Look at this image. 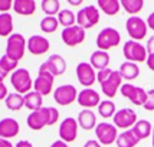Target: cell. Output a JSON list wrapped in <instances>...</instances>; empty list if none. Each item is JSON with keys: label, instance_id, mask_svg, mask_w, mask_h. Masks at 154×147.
Returning <instances> with one entry per match:
<instances>
[{"label": "cell", "instance_id": "cell-1", "mask_svg": "<svg viewBox=\"0 0 154 147\" xmlns=\"http://www.w3.org/2000/svg\"><path fill=\"white\" fill-rule=\"evenodd\" d=\"M59 120V111L55 107H42L27 115V127L33 131H39L46 126H54Z\"/></svg>", "mask_w": 154, "mask_h": 147}, {"label": "cell", "instance_id": "cell-2", "mask_svg": "<svg viewBox=\"0 0 154 147\" xmlns=\"http://www.w3.org/2000/svg\"><path fill=\"white\" fill-rule=\"evenodd\" d=\"M97 81L100 82L104 95L108 98H114L118 92V89H121V87H122V78H121L120 72L109 69V68L98 71Z\"/></svg>", "mask_w": 154, "mask_h": 147}, {"label": "cell", "instance_id": "cell-3", "mask_svg": "<svg viewBox=\"0 0 154 147\" xmlns=\"http://www.w3.org/2000/svg\"><path fill=\"white\" fill-rule=\"evenodd\" d=\"M10 82H12L14 91L22 95H26L33 88V81H32L30 72L26 68H17L13 74H10Z\"/></svg>", "mask_w": 154, "mask_h": 147}, {"label": "cell", "instance_id": "cell-4", "mask_svg": "<svg viewBox=\"0 0 154 147\" xmlns=\"http://www.w3.org/2000/svg\"><path fill=\"white\" fill-rule=\"evenodd\" d=\"M27 49V40L22 33H13L7 38L6 42V55L12 59L17 61L23 59L25 52Z\"/></svg>", "mask_w": 154, "mask_h": 147}, {"label": "cell", "instance_id": "cell-5", "mask_svg": "<svg viewBox=\"0 0 154 147\" xmlns=\"http://www.w3.org/2000/svg\"><path fill=\"white\" fill-rule=\"evenodd\" d=\"M122 54H124V58L128 61V62H134V64H138V62H146L148 56V52L144 45H141L140 42L137 40H127L122 46Z\"/></svg>", "mask_w": 154, "mask_h": 147}, {"label": "cell", "instance_id": "cell-6", "mask_svg": "<svg viewBox=\"0 0 154 147\" xmlns=\"http://www.w3.org/2000/svg\"><path fill=\"white\" fill-rule=\"evenodd\" d=\"M54 81H55V77L46 69L45 64H42L39 67V71H38V77L33 81V89L36 92H39L42 97L43 95L46 97V95H49L52 92Z\"/></svg>", "mask_w": 154, "mask_h": 147}, {"label": "cell", "instance_id": "cell-7", "mask_svg": "<svg viewBox=\"0 0 154 147\" xmlns=\"http://www.w3.org/2000/svg\"><path fill=\"white\" fill-rule=\"evenodd\" d=\"M98 22H100V10L94 5H88V6L82 7L76 13V25L85 30L97 26Z\"/></svg>", "mask_w": 154, "mask_h": 147}, {"label": "cell", "instance_id": "cell-8", "mask_svg": "<svg viewBox=\"0 0 154 147\" xmlns=\"http://www.w3.org/2000/svg\"><path fill=\"white\" fill-rule=\"evenodd\" d=\"M120 42L121 35L114 27H104L97 36V46L100 51H105V52L111 48L118 46Z\"/></svg>", "mask_w": 154, "mask_h": 147}, {"label": "cell", "instance_id": "cell-9", "mask_svg": "<svg viewBox=\"0 0 154 147\" xmlns=\"http://www.w3.org/2000/svg\"><path fill=\"white\" fill-rule=\"evenodd\" d=\"M125 29H127L131 40L140 42L141 39L146 38L148 26H147V22L144 19H141L140 16H130L127 19V22H125Z\"/></svg>", "mask_w": 154, "mask_h": 147}, {"label": "cell", "instance_id": "cell-10", "mask_svg": "<svg viewBox=\"0 0 154 147\" xmlns=\"http://www.w3.org/2000/svg\"><path fill=\"white\" fill-rule=\"evenodd\" d=\"M54 100L59 105H69L74 101L78 100V89L72 84H63L59 85L54 91Z\"/></svg>", "mask_w": 154, "mask_h": 147}, {"label": "cell", "instance_id": "cell-11", "mask_svg": "<svg viewBox=\"0 0 154 147\" xmlns=\"http://www.w3.org/2000/svg\"><path fill=\"white\" fill-rule=\"evenodd\" d=\"M95 136L101 146H109L117 141L118 133H117V127L111 123H100L95 127Z\"/></svg>", "mask_w": 154, "mask_h": 147}, {"label": "cell", "instance_id": "cell-12", "mask_svg": "<svg viewBox=\"0 0 154 147\" xmlns=\"http://www.w3.org/2000/svg\"><path fill=\"white\" fill-rule=\"evenodd\" d=\"M121 94H122V97H125L128 100L131 101L133 104L135 105H143L144 107V104H146V101H147V91L144 89V88L141 87H137V85H133V84H122V87H121Z\"/></svg>", "mask_w": 154, "mask_h": 147}, {"label": "cell", "instance_id": "cell-13", "mask_svg": "<svg viewBox=\"0 0 154 147\" xmlns=\"http://www.w3.org/2000/svg\"><path fill=\"white\" fill-rule=\"evenodd\" d=\"M114 118V126L117 128H124L125 130H131L134 127V124L137 123V114L133 108H121L118 110L115 115L112 117Z\"/></svg>", "mask_w": 154, "mask_h": 147}, {"label": "cell", "instance_id": "cell-14", "mask_svg": "<svg viewBox=\"0 0 154 147\" xmlns=\"http://www.w3.org/2000/svg\"><path fill=\"white\" fill-rule=\"evenodd\" d=\"M78 121L76 118L72 117H66L65 120H62L59 124V140L65 141V143H72L76 140L78 137Z\"/></svg>", "mask_w": 154, "mask_h": 147}, {"label": "cell", "instance_id": "cell-15", "mask_svg": "<svg viewBox=\"0 0 154 147\" xmlns=\"http://www.w3.org/2000/svg\"><path fill=\"white\" fill-rule=\"evenodd\" d=\"M62 42L66 45V46H78L81 45L84 40H85V29H82L81 26L75 25L71 27H65L60 33Z\"/></svg>", "mask_w": 154, "mask_h": 147}, {"label": "cell", "instance_id": "cell-16", "mask_svg": "<svg viewBox=\"0 0 154 147\" xmlns=\"http://www.w3.org/2000/svg\"><path fill=\"white\" fill-rule=\"evenodd\" d=\"M76 78L81 85L91 88L97 82V72L89 62H81L76 65Z\"/></svg>", "mask_w": 154, "mask_h": 147}, {"label": "cell", "instance_id": "cell-17", "mask_svg": "<svg viewBox=\"0 0 154 147\" xmlns=\"http://www.w3.org/2000/svg\"><path fill=\"white\" fill-rule=\"evenodd\" d=\"M76 101L81 107H84V110H91V108L98 107L101 104V97L94 88H84L82 91L78 92Z\"/></svg>", "mask_w": 154, "mask_h": 147}, {"label": "cell", "instance_id": "cell-18", "mask_svg": "<svg viewBox=\"0 0 154 147\" xmlns=\"http://www.w3.org/2000/svg\"><path fill=\"white\" fill-rule=\"evenodd\" d=\"M51 49V42L42 35H32L27 39V51L32 55H43Z\"/></svg>", "mask_w": 154, "mask_h": 147}, {"label": "cell", "instance_id": "cell-19", "mask_svg": "<svg viewBox=\"0 0 154 147\" xmlns=\"http://www.w3.org/2000/svg\"><path fill=\"white\" fill-rule=\"evenodd\" d=\"M45 67L49 72L52 74L54 77H60L63 75L66 71V61L63 59V56L59 54H54L48 58L46 62H43Z\"/></svg>", "mask_w": 154, "mask_h": 147}, {"label": "cell", "instance_id": "cell-20", "mask_svg": "<svg viewBox=\"0 0 154 147\" xmlns=\"http://www.w3.org/2000/svg\"><path fill=\"white\" fill-rule=\"evenodd\" d=\"M20 131V126L17 120H14L12 117H6L0 120V137L2 139H13L16 137Z\"/></svg>", "mask_w": 154, "mask_h": 147}, {"label": "cell", "instance_id": "cell-21", "mask_svg": "<svg viewBox=\"0 0 154 147\" xmlns=\"http://www.w3.org/2000/svg\"><path fill=\"white\" fill-rule=\"evenodd\" d=\"M76 121H78L79 127L87 130V131H89V130H92V128H95L98 126L97 124V115H95V113L92 110H82L78 114Z\"/></svg>", "mask_w": 154, "mask_h": 147}, {"label": "cell", "instance_id": "cell-22", "mask_svg": "<svg viewBox=\"0 0 154 147\" xmlns=\"http://www.w3.org/2000/svg\"><path fill=\"white\" fill-rule=\"evenodd\" d=\"M36 2L35 0H14L13 2V10L17 14L22 16H32L36 12Z\"/></svg>", "mask_w": 154, "mask_h": 147}, {"label": "cell", "instance_id": "cell-23", "mask_svg": "<svg viewBox=\"0 0 154 147\" xmlns=\"http://www.w3.org/2000/svg\"><path fill=\"white\" fill-rule=\"evenodd\" d=\"M89 64L94 67V69H98V71H102V69H107L108 65H109V55L105 51H95L91 54V58H89Z\"/></svg>", "mask_w": 154, "mask_h": 147}, {"label": "cell", "instance_id": "cell-24", "mask_svg": "<svg viewBox=\"0 0 154 147\" xmlns=\"http://www.w3.org/2000/svg\"><path fill=\"white\" fill-rule=\"evenodd\" d=\"M118 72H120V75H121V78H122V80L133 81V80H135V78L140 75V68H138V65L134 64V62H128V61H125V62H122V64H121Z\"/></svg>", "mask_w": 154, "mask_h": 147}, {"label": "cell", "instance_id": "cell-25", "mask_svg": "<svg viewBox=\"0 0 154 147\" xmlns=\"http://www.w3.org/2000/svg\"><path fill=\"white\" fill-rule=\"evenodd\" d=\"M23 98H25V107L27 110H30V113L38 111L43 107V97L39 92H36L35 89L27 92L26 95H23Z\"/></svg>", "mask_w": 154, "mask_h": 147}, {"label": "cell", "instance_id": "cell-26", "mask_svg": "<svg viewBox=\"0 0 154 147\" xmlns=\"http://www.w3.org/2000/svg\"><path fill=\"white\" fill-rule=\"evenodd\" d=\"M131 131L141 141L143 139H147L150 134H153V127H151V123L148 120H138L134 124V127L131 128Z\"/></svg>", "mask_w": 154, "mask_h": 147}, {"label": "cell", "instance_id": "cell-27", "mask_svg": "<svg viewBox=\"0 0 154 147\" xmlns=\"http://www.w3.org/2000/svg\"><path fill=\"white\" fill-rule=\"evenodd\" d=\"M97 7L107 16H115L121 9V2L118 0H98Z\"/></svg>", "mask_w": 154, "mask_h": 147}, {"label": "cell", "instance_id": "cell-28", "mask_svg": "<svg viewBox=\"0 0 154 147\" xmlns=\"http://www.w3.org/2000/svg\"><path fill=\"white\" fill-rule=\"evenodd\" d=\"M17 65H19V62L12 59V58H9L6 54L3 56H0V77L5 80L10 72L13 74L17 69Z\"/></svg>", "mask_w": 154, "mask_h": 147}, {"label": "cell", "instance_id": "cell-29", "mask_svg": "<svg viewBox=\"0 0 154 147\" xmlns=\"http://www.w3.org/2000/svg\"><path fill=\"white\" fill-rule=\"evenodd\" d=\"M115 143H117L118 147H135L140 143V140L135 137V134L131 130H125L121 134H118Z\"/></svg>", "mask_w": 154, "mask_h": 147}, {"label": "cell", "instance_id": "cell-30", "mask_svg": "<svg viewBox=\"0 0 154 147\" xmlns=\"http://www.w3.org/2000/svg\"><path fill=\"white\" fill-rule=\"evenodd\" d=\"M5 104H6L7 110H10V111H19L22 110V107H25V98L22 94L9 92L7 98L5 100Z\"/></svg>", "mask_w": 154, "mask_h": 147}, {"label": "cell", "instance_id": "cell-31", "mask_svg": "<svg viewBox=\"0 0 154 147\" xmlns=\"http://www.w3.org/2000/svg\"><path fill=\"white\" fill-rule=\"evenodd\" d=\"M13 35V16L10 13H0V36L9 38Z\"/></svg>", "mask_w": 154, "mask_h": 147}, {"label": "cell", "instance_id": "cell-32", "mask_svg": "<svg viewBox=\"0 0 154 147\" xmlns=\"http://www.w3.org/2000/svg\"><path fill=\"white\" fill-rule=\"evenodd\" d=\"M121 7L131 16H137L144 7V0H121Z\"/></svg>", "mask_w": 154, "mask_h": 147}, {"label": "cell", "instance_id": "cell-33", "mask_svg": "<svg viewBox=\"0 0 154 147\" xmlns=\"http://www.w3.org/2000/svg\"><path fill=\"white\" fill-rule=\"evenodd\" d=\"M58 20H59V25L65 27H71V26H75L76 25V14L69 10V9H62L58 14Z\"/></svg>", "mask_w": 154, "mask_h": 147}, {"label": "cell", "instance_id": "cell-34", "mask_svg": "<svg viewBox=\"0 0 154 147\" xmlns=\"http://www.w3.org/2000/svg\"><path fill=\"white\" fill-rule=\"evenodd\" d=\"M40 7L46 16H58L60 12V2L59 0H42Z\"/></svg>", "mask_w": 154, "mask_h": 147}, {"label": "cell", "instance_id": "cell-35", "mask_svg": "<svg viewBox=\"0 0 154 147\" xmlns=\"http://www.w3.org/2000/svg\"><path fill=\"white\" fill-rule=\"evenodd\" d=\"M59 26V20L56 16H45L40 20V30L45 33H54Z\"/></svg>", "mask_w": 154, "mask_h": 147}, {"label": "cell", "instance_id": "cell-36", "mask_svg": "<svg viewBox=\"0 0 154 147\" xmlns=\"http://www.w3.org/2000/svg\"><path fill=\"white\" fill-rule=\"evenodd\" d=\"M98 113L101 117L104 118H109V117H114L115 115V104L111 100H104L101 101V104L98 105Z\"/></svg>", "mask_w": 154, "mask_h": 147}, {"label": "cell", "instance_id": "cell-37", "mask_svg": "<svg viewBox=\"0 0 154 147\" xmlns=\"http://www.w3.org/2000/svg\"><path fill=\"white\" fill-rule=\"evenodd\" d=\"M144 108L147 111H154V88L147 91V101L144 104Z\"/></svg>", "mask_w": 154, "mask_h": 147}, {"label": "cell", "instance_id": "cell-38", "mask_svg": "<svg viewBox=\"0 0 154 147\" xmlns=\"http://www.w3.org/2000/svg\"><path fill=\"white\" fill-rule=\"evenodd\" d=\"M10 9H13V2L12 0H0V12L2 13H9Z\"/></svg>", "mask_w": 154, "mask_h": 147}, {"label": "cell", "instance_id": "cell-39", "mask_svg": "<svg viewBox=\"0 0 154 147\" xmlns=\"http://www.w3.org/2000/svg\"><path fill=\"white\" fill-rule=\"evenodd\" d=\"M7 95H9V91H7V87L5 84V80L0 77V100H6Z\"/></svg>", "mask_w": 154, "mask_h": 147}, {"label": "cell", "instance_id": "cell-40", "mask_svg": "<svg viewBox=\"0 0 154 147\" xmlns=\"http://www.w3.org/2000/svg\"><path fill=\"white\" fill-rule=\"evenodd\" d=\"M146 49H147L148 55L154 54V35L151 36V38H150V39L147 40V45H146Z\"/></svg>", "mask_w": 154, "mask_h": 147}, {"label": "cell", "instance_id": "cell-41", "mask_svg": "<svg viewBox=\"0 0 154 147\" xmlns=\"http://www.w3.org/2000/svg\"><path fill=\"white\" fill-rule=\"evenodd\" d=\"M146 22H147V26L154 32V12H151V13L148 14V17Z\"/></svg>", "mask_w": 154, "mask_h": 147}, {"label": "cell", "instance_id": "cell-42", "mask_svg": "<svg viewBox=\"0 0 154 147\" xmlns=\"http://www.w3.org/2000/svg\"><path fill=\"white\" fill-rule=\"evenodd\" d=\"M146 64H147V67L154 72V54L148 55V56H147V61H146Z\"/></svg>", "mask_w": 154, "mask_h": 147}, {"label": "cell", "instance_id": "cell-43", "mask_svg": "<svg viewBox=\"0 0 154 147\" xmlns=\"http://www.w3.org/2000/svg\"><path fill=\"white\" fill-rule=\"evenodd\" d=\"M84 147H101V143L98 140H88Z\"/></svg>", "mask_w": 154, "mask_h": 147}, {"label": "cell", "instance_id": "cell-44", "mask_svg": "<svg viewBox=\"0 0 154 147\" xmlns=\"http://www.w3.org/2000/svg\"><path fill=\"white\" fill-rule=\"evenodd\" d=\"M14 147H33V144L30 143V141H27V140H20L16 143V146Z\"/></svg>", "mask_w": 154, "mask_h": 147}, {"label": "cell", "instance_id": "cell-45", "mask_svg": "<svg viewBox=\"0 0 154 147\" xmlns=\"http://www.w3.org/2000/svg\"><path fill=\"white\" fill-rule=\"evenodd\" d=\"M51 147H69V146H68V143H65V141L56 140V141H54V143L51 144Z\"/></svg>", "mask_w": 154, "mask_h": 147}, {"label": "cell", "instance_id": "cell-46", "mask_svg": "<svg viewBox=\"0 0 154 147\" xmlns=\"http://www.w3.org/2000/svg\"><path fill=\"white\" fill-rule=\"evenodd\" d=\"M0 147H14V146L9 140H6V139H2V137H0Z\"/></svg>", "mask_w": 154, "mask_h": 147}, {"label": "cell", "instance_id": "cell-47", "mask_svg": "<svg viewBox=\"0 0 154 147\" xmlns=\"http://www.w3.org/2000/svg\"><path fill=\"white\" fill-rule=\"evenodd\" d=\"M68 3L71 6H81L82 5V0H68Z\"/></svg>", "mask_w": 154, "mask_h": 147}, {"label": "cell", "instance_id": "cell-48", "mask_svg": "<svg viewBox=\"0 0 154 147\" xmlns=\"http://www.w3.org/2000/svg\"><path fill=\"white\" fill-rule=\"evenodd\" d=\"M151 136H153V140H151V143H153V147H154V127H153V134H151Z\"/></svg>", "mask_w": 154, "mask_h": 147}]
</instances>
